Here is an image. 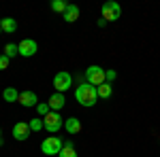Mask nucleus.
Here are the masks:
<instances>
[{"label": "nucleus", "instance_id": "f257e3e1", "mask_svg": "<svg viewBox=\"0 0 160 157\" xmlns=\"http://www.w3.org/2000/svg\"><path fill=\"white\" fill-rule=\"evenodd\" d=\"M75 98H77V102L81 104V106H94L96 104V100H98V94H96V87L90 83H81L77 89H75Z\"/></svg>", "mask_w": 160, "mask_h": 157}, {"label": "nucleus", "instance_id": "f03ea898", "mask_svg": "<svg viewBox=\"0 0 160 157\" xmlns=\"http://www.w3.org/2000/svg\"><path fill=\"white\" fill-rule=\"evenodd\" d=\"M100 11H102V19H105V21H118V19L122 17V7H120L115 0L105 2Z\"/></svg>", "mask_w": 160, "mask_h": 157}, {"label": "nucleus", "instance_id": "7ed1b4c3", "mask_svg": "<svg viewBox=\"0 0 160 157\" xmlns=\"http://www.w3.org/2000/svg\"><path fill=\"white\" fill-rule=\"evenodd\" d=\"M86 83L94 85V87H100L102 83H107V79H105V68H100V66H90L86 70Z\"/></svg>", "mask_w": 160, "mask_h": 157}, {"label": "nucleus", "instance_id": "20e7f679", "mask_svg": "<svg viewBox=\"0 0 160 157\" xmlns=\"http://www.w3.org/2000/svg\"><path fill=\"white\" fill-rule=\"evenodd\" d=\"M43 125H45V130H47L49 134H56V132H60V127L64 125V121H62L58 110H51L49 115L43 117Z\"/></svg>", "mask_w": 160, "mask_h": 157}, {"label": "nucleus", "instance_id": "39448f33", "mask_svg": "<svg viewBox=\"0 0 160 157\" xmlns=\"http://www.w3.org/2000/svg\"><path fill=\"white\" fill-rule=\"evenodd\" d=\"M62 146H64V142H62L58 136H47V138L43 140V145H41V151H43L45 155H58L62 151Z\"/></svg>", "mask_w": 160, "mask_h": 157}, {"label": "nucleus", "instance_id": "423d86ee", "mask_svg": "<svg viewBox=\"0 0 160 157\" xmlns=\"http://www.w3.org/2000/svg\"><path fill=\"white\" fill-rule=\"evenodd\" d=\"M71 85H73L71 72H58L56 76H53V87H56L58 94H64L66 89H71Z\"/></svg>", "mask_w": 160, "mask_h": 157}, {"label": "nucleus", "instance_id": "0eeeda50", "mask_svg": "<svg viewBox=\"0 0 160 157\" xmlns=\"http://www.w3.org/2000/svg\"><path fill=\"white\" fill-rule=\"evenodd\" d=\"M17 47H19V55H22V58H32V55L38 51L37 40H32V38H24Z\"/></svg>", "mask_w": 160, "mask_h": 157}, {"label": "nucleus", "instance_id": "6e6552de", "mask_svg": "<svg viewBox=\"0 0 160 157\" xmlns=\"http://www.w3.org/2000/svg\"><path fill=\"white\" fill-rule=\"evenodd\" d=\"M30 132H32V130H30V125H28L26 121H19V123L13 125V138H15V140H26V138L30 136Z\"/></svg>", "mask_w": 160, "mask_h": 157}, {"label": "nucleus", "instance_id": "1a4fd4ad", "mask_svg": "<svg viewBox=\"0 0 160 157\" xmlns=\"http://www.w3.org/2000/svg\"><path fill=\"white\" fill-rule=\"evenodd\" d=\"M22 106H26V109H37V104H38V98L34 91H19V100H17Z\"/></svg>", "mask_w": 160, "mask_h": 157}, {"label": "nucleus", "instance_id": "9d476101", "mask_svg": "<svg viewBox=\"0 0 160 157\" xmlns=\"http://www.w3.org/2000/svg\"><path fill=\"white\" fill-rule=\"evenodd\" d=\"M47 104H49V109L51 110H58L60 113V109H64V104H66V100H64V94H53V96L47 100Z\"/></svg>", "mask_w": 160, "mask_h": 157}, {"label": "nucleus", "instance_id": "9b49d317", "mask_svg": "<svg viewBox=\"0 0 160 157\" xmlns=\"http://www.w3.org/2000/svg\"><path fill=\"white\" fill-rule=\"evenodd\" d=\"M64 127H66V132L71 134V136H75V134L81 132V121L77 119V117H68V119L64 121Z\"/></svg>", "mask_w": 160, "mask_h": 157}, {"label": "nucleus", "instance_id": "f8f14e48", "mask_svg": "<svg viewBox=\"0 0 160 157\" xmlns=\"http://www.w3.org/2000/svg\"><path fill=\"white\" fill-rule=\"evenodd\" d=\"M77 19H79V7L68 4L66 11H64V21H66V24H75Z\"/></svg>", "mask_w": 160, "mask_h": 157}, {"label": "nucleus", "instance_id": "ddd939ff", "mask_svg": "<svg viewBox=\"0 0 160 157\" xmlns=\"http://www.w3.org/2000/svg\"><path fill=\"white\" fill-rule=\"evenodd\" d=\"M0 28H2V32H7V34H11L17 30V21L13 19V17H2V21H0Z\"/></svg>", "mask_w": 160, "mask_h": 157}, {"label": "nucleus", "instance_id": "4468645a", "mask_svg": "<svg viewBox=\"0 0 160 157\" xmlns=\"http://www.w3.org/2000/svg\"><path fill=\"white\" fill-rule=\"evenodd\" d=\"M58 157H79V155H77V151H75L73 142L68 140V142H64V146H62V151L58 153Z\"/></svg>", "mask_w": 160, "mask_h": 157}, {"label": "nucleus", "instance_id": "2eb2a0df", "mask_svg": "<svg viewBox=\"0 0 160 157\" xmlns=\"http://www.w3.org/2000/svg\"><path fill=\"white\" fill-rule=\"evenodd\" d=\"M2 98H4V102H17V100H19V91H17L15 87H7V89L2 91Z\"/></svg>", "mask_w": 160, "mask_h": 157}, {"label": "nucleus", "instance_id": "dca6fc26", "mask_svg": "<svg viewBox=\"0 0 160 157\" xmlns=\"http://www.w3.org/2000/svg\"><path fill=\"white\" fill-rule=\"evenodd\" d=\"M96 94H98V98H102V100L111 98V94H113V89H111V83H102L100 87H96Z\"/></svg>", "mask_w": 160, "mask_h": 157}, {"label": "nucleus", "instance_id": "f3484780", "mask_svg": "<svg viewBox=\"0 0 160 157\" xmlns=\"http://www.w3.org/2000/svg\"><path fill=\"white\" fill-rule=\"evenodd\" d=\"M4 55L11 60V58H15V55H19V47L17 45H13V43H9V45H4Z\"/></svg>", "mask_w": 160, "mask_h": 157}, {"label": "nucleus", "instance_id": "a211bd4d", "mask_svg": "<svg viewBox=\"0 0 160 157\" xmlns=\"http://www.w3.org/2000/svg\"><path fill=\"white\" fill-rule=\"evenodd\" d=\"M66 7H68V4H66L64 0H53V2H51V11L62 13V15H64V11H66Z\"/></svg>", "mask_w": 160, "mask_h": 157}, {"label": "nucleus", "instance_id": "6ab92c4d", "mask_svg": "<svg viewBox=\"0 0 160 157\" xmlns=\"http://www.w3.org/2000/svg\"><path fill=\"white\" fill-rule=\"evenodd\" d=\"M37 113H38V117H45V115H49V113H51L49 104H47V102H38V104H37Z\"/></svg>", "mask_w": 160, "mask_h": 157}, {"label": "nucleus", "instance_id": "aec40b11", "mask_svg": "<svg viewBox=\"0 0 160 157\" xmlns=\"http://www.w3.org/2000/svg\"><path fill=\"white\" fill-rule=\"evenodd\" d=\"M28 125H30V130H32V132H41V127H45L41 117H38V119H32L30 123H28Z\"/></svg>", "mask_w": 160, "mask_h": 157}, {"label": "nucleus", "instance_id": "412c9836", "mask_svg": "<svg viewBox=\"0 0 160 157\" xmlns=\"http://www.w3.org/2000/svg\"><path fill=\"white\" fill-rule=\"evenodd\" d=\"M9 64H11V60H9L4 53H0V70H7V68H9Z\"/></svg>", "mask_w": 160, "mask_h": 157}, {"label": "nucleus", "instance_id": "4be33fe9", "mask_svg": "<svg viewBox=\"0 0 160 157\" xmlns=\"http://www.w3.org/2000/svg\"><path fill=\"white\" fill-rule=\"evenodd\" d=\"M115 76H118V72H115L113 68H109V70H105V79H107V83H111V81H115Z\"/></svg>", "mask_w": 160, "mask_h": 157}, {"label": "nucleus", "instance_id": "5701e85b", "mask_svg": "<svg viewBox=\"0 0 160 157\" xmlns=\"http://www.w3.org/2000/svg\"><path fill=\"white\" fill-rule=\"evenodd\" d=\"M0 34H2V28H0Z\"/></svg>", "mask_w": 160, "mask_h": 157}, {"label": "nucleus", "instance_id": "b1692460", "mask_svg": "<svg viewBox=\"0 0 160 157\" xmlns=\"http://www.w3.org/2000/svg\"><path fill=\"white\" fill-rule=\"evenodd\" d=\"M0 134H2V132H0Z\"/></svg>", "mask_w": 160, "mask_h": 157}]
</instances>
